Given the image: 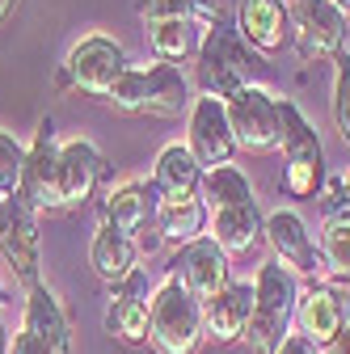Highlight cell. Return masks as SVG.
I'll return each mask as SVG.
<instances>
[{"label": "cell", "mask_w": 350, "mask_h": 354, "mask_svg": "<svg viewBox=\"0 0 350 354\" xmlns=\"http://www.w3.org/2000/svg\"><path fill=\"white\" fill-rule=\"evenodd\" d=\"M279 114H283V190L300 203L317 198L325 190V144L295 102L279 97Z\"/></svg>", "instance_id": "3957f363"}, {"label": "cell", "mask_w": 350, "mask_h": 354, "mask_svg": "<svg viewBox=\"0 0 350 354\" xmlns=\"http://www.w3.org/2000/svg\"><path fill=\"white\" fill-rule=\"evenodd\" d=\"M266 245L275 253L279 266H287L291 274L300 279H317V270H325L321 266V249L308 232V224H304L300 211H275L266 215Z\"/></svg>", "instance_id": "7c38bea8"}, {"label": "cell", "mask_w": 350, "mask_h": 354, "mask_svg": "<svg viewBox=\"0 0 350 354\" xmlns=\"http://www.w3.org/2000/svg\"><path fill=\"white\" fill-rule=\"evenodd\" d=\"M26 177V148L13 140V131H0V194L17 198Z\"/></svg>", "instance_id": "f1b7e54d"}, {"label": "cell", "mask_w": 350, "mask_h": 354, "mask_svg": "<svg viewBox=\"0 0 350 354\" xmlns=\"http://www.w3.org/2000/svg\"><path fill=\"white\" fill-rule=\"evenodd\" d=\"M253 317V283H228L211 304H203V329L215 346L241 342Z\"/></svg>", "instance_id": "ac0fdd59"}, {"label": "cell", "mask_w": 350, "mask_h": 354, "mask_svg": "<svg viewBox=\"0 0 350 354\" xmlns=\"http://www.w3.org/2000/svg\"><path fill=\"white\" fill-rule=\"evenodd\" d=\"M148 321H152V299H148V283L136 270L131 279H122L118 287H110V308H106V333L127 342V346H144L148 342Z\"/></svg>", "instance_id": "9a60e30c"}, {"label": "cell", "mask_w": 350, "mask_h": 354, "mask_svg": "<svg viewBox=\"0 0 350 354\" xmlns=\"http://www.w3.org/2000/svg\"><path fill=\"white\" fill-rule=\"evenodd\" d=\"M199 198L215 211H228V207H245V203H257L253 198V182L237 169V165H220V169H207L203 173V186H199Z\"/></svg>", "instance_id": "d4e9b609"}, {"label": "cell", "mask_w": 350, "mask_h": 354, "mask_svg": "<svg viewBox=\"0 0 350 354\" xmlns=\"http://www.w3.org/2000/svg\"><path fill=\"white\" fill-rule=\"evenodd\" d=\"M169 274L178 279L199 304H211L215 295L232 283V266H228V253L220 245H215L211 236H203V241L182 245L178 253L169 257Z\"/></svg>", "instance_id": "ba28073f"}, {"label": "cell", "mask_w": 350, "mask_h": 354, "mask_svg": "<svg viewBox=\"0 0 350 354\" xmlns=\"http://www.w3.org/2000/svg\"><path fill=\"white\" fill-rule=\"evenodd\" d=\"M152 186L160 190V198H194L203 186V165L194 160V152L186 144H169L156 156Z\"/></svg>", "instance_id": "7402d4cb"}, {"label": "cell", "mask_w": 350, "mask_h": 354, "mask_svg": "<svg viewBox=\"0 0 350 354\" xmlns=\"http://www.w3.org/2000/svg\"><path fill=\"white\" fill-rule=\"evenodd\" d=\"M321 215H325V224H350V173L338 177V182L325 190Z\"/></svg>", "instance_id": "1f68e13d"}, {"label": "cell", "mask_w": 350, "mask_h": 354, "mask_svg": "<svg viewBox=\"0 0 350 354\" xmlns=\"http://www.w3.org/2000/svg\"><path fill=\"white\" fill-rule=\"evenodd\" d=\"M295 17V51L304 64H321V59H338L346 47V30L350 17L333 5V0H304L291 13Z\"/></svg>", "instance_id": "9c48e42d"}, {"label": "cell", "mask_w": 350, "mask_h": 354, "mask_svg": "<svg viewBox=\"0 0 350 354\" xmlns=\"http://www.w3.org/2000/svg\"><path fill=\"white\" fill-rule=\"evenodd\" d=\"M333 5H338V9H342L346 17H350V0H333Z\"/></svg>", "instance_id": "f35d334b"}, {"label": "cell", "mask_w": 350, "mask_h": 354, "mask_svg": "<svg viewBox=\"0 0 350 354\" xmlns=\"http://www.w3.org/2000/svg\"><path fill=\"white\" fill-rule=\"evenodd\" d=\"M148 42H152V55L160 64H182L186 55H199V38H194V21H152L148 26Z\"/></svg>", "instance_id": "484cf974"}, {"label": "cell", "mask_w": 350, "mask_h": 354, "mask_svg": "<svg viewBox=\"0 0 350 354\" xmlns=\"http://www.w3.org/2000/svg\"><path fill=\"white\" fill-rule=\"evenodd\" d=\"M207 329H203V304L178 283L165 279L152 295V321H148V342L160 354H194L203 346Z\"/></svg>", "instance_id": "277c9868"}, {"label": "cell", "mask_w": 350, "mask_h": 354, "mask_svg": "<svg viewBox=\"0 0 350 354\" xmlns=\"http://www.w3.org/2000/svg\"><path fill=\"white\" fill-rule=\"evenodd\" d=\"M283 5H287V9H291V13H295V9H300V5H304V0H283Z\"/></svg>", "instance_id": "ab89813d"}, {"label": "cell", "mask_w": 350, "mask_h": 354, "mask_svg": "<svg viewBox=\"0 0 350 354\" xmlns=\"http://www.w3.org/2000/svg\"><path fill=\"white\" fill-rule=\"evenodd\" d=\"M102 152L89 140H68L59 144V169H55V211H72L98 190L102 177Z\"/></svg>", "instance_id": "4fadbf2b"}, {"label": "cell", "mask_w": 350, "mask_h": 354, "mask_svg": "<svg viewBox=\"0 0 350 354\" xmlns=\"http://www.w3.org/2000/svg\"><path fill=\"white\" fill-rule=\"evenodd\" d=\"M55 169H59V144H55V122L42 118L34 131V144L26 148V177L21 194L34 211H55Z\"/></svg>", "instance_id": "5bb4252c"}, {"label": "cell", "mask_w": 350, "mask_h": 354, "mask_svg": "<svg viewBox=\"0 0 350 354\" xmlns=\"http://www.w3.org/2000/svg\"><path fill=\"white\" fill-rule=\"evenodd\" d=\"M5 261L13 266V279L34 291L42 287V236H38V211L26 198H9V224L0 236Z\"/></svg>", "instance_id": "8fae6325"}, {"label": "cell", "mask_w": 350, "mask_h": 354, "mask_svg": "<svg viewBox=\"0 0 350 354\" xmlns=\"http://www.w3.org/2000/svg\"><path fill=\"white\" fill-rule=\"evenodd\" d=\"M156 236L165 245H190V241H203L207 232V203L194 194V198H160L156 207Z\"/></svg>", "instance_id": "603a6c76"}, {"label": "cell", "mask_w": 350, "mask_h": 354, "mask_svg": "<svg viewBox=\"0 0 350 354\" xmlns=\"http://www.w3.org/2000/svg\"><path fill=\"white\" fill-rule=\"evenodd\" d=\"M321 354H350V325H346V329H342V333H338L325 350H321Z\"/></svg>", "instance_id": "e575fe53"}, {"label": "cell", "mask_w": 350, "mask_h": 354, "mask_svg": "<svg viewBox=\"0 0 350 354\" xmlns=\"http://www.w3.org/2000/svg\"><path fill=\"white\" fill-rule=\"evenodd\" d=\"M228 106V122H232V136L237 148L245 152H275L283 144V114H279V97L261 84H245L237 97L224 102Z\"/></svg>", "instance_id": "8992f818"}, {"label": "cell", "mask_w": 350, "mask_h": 354, "mask_svg": "<svg viewBox=\"0 0 350 354\" xmlns=\"http://www.w3.org/2000/svg\"><path fill=\"white\" fill-rule=\"evenodd\" d=\"M211 232H215L211 241L220 245L228 257H232V253H249L257 241H266V215L257 211V203L228 207V211H215Z\"/></svg>", "instance_id": "cb8c5ba5"}, {"label": "cell", "mask_w": 350, "mask_h": 354, "mask_svg": "<svg viewBox=\"0 0 350 354\" xmlns=\"http://www.w3.org/2000/svg\"><path fill=\"white\" fill-rule=\"evenodd\" d=\"M140 249H136V241L131 236H122V232H114L110 224H102L98 232H93V245H89V266H93V274L106 283V287H118L122 279H131L140 270Z\"/></svg>", "instance_id": "ffe728a7"}, {"label": "cell", "mask_w": 350, "mask_h": 354, "mask_svg": "<svg viewBox=\"0 0 350 354\" xmlns=\"http://www.w3.org/2000/svg\"><path fill=\"white\" fill-rule=\"evenodd\" d=\"M295 299H300V274H291L275 257L261 261L253 274V317L245 329L249 354H279V346L291 337L295 325Z\"/></svg>", "instance_id": "6da1fadb"}, {"label": "cell", "mask_w": 350, "mask_h": 354, "mask_svg": "<svg viewBox=\"0 0 350 354\" xmlns=\"http://www.w3.org/2000/svg\"><path fill=\"white\" fill-rule=\"evenodd\" d=\"M237 9L241 0H190V21L207 30H224L228 21L237 26Z\"/></svg>", "instance_id": "4dcf8cb0"}, {"label": "cell", "mask_w": 350, "mask_h": 354, "mask_svg": "<svg viewBox=\"0 0 350 354\" xmlns=\"http://www.w3.org/2000/svg\"><path fill=\"white\" fill-rule=\"evenodd\" d=\"M346 325H350V291L342 283H325V279H300L295 329L325 350Z\"/></svg>", "instance_id": "52a82bcc"}, {"label": "cell", "mask_w": 350, "mask_h": 354, "mask_svg": "<svg viewBox=\"0 0 350 354\" xmlns=\"http://www.w3.org/2000/svg\"><path fill=\"white\" fill-rule=\"evenodd\" d=\"M279 354H321V346H317V342H308L304 333H291V337L279 346Z\"/></svg>", "instance_id": "836d02e7"}, {"label": "cell", "mask_w": 350, "mask_h": 354, "mask_svg": "<svg viewBox=\"0 0 350 354\" xmlns=\"http://www.w3.org/2000/svg\"><path fill=\"white\" fill-rule=\"evenodd\" d=\"M5 224H9V198L0 194V236H5Z\"/></svg>", "instance_id": "74e56055"}, {"label": "cell", "mask_w": 350, "mask_h": 354, "mask_svg": "<svg viewBox=\"0 0 350 354\" xmlns=\"http://www.w3.org/2000/svg\"><path fill=\"white\" fill-rule=\"evenodd\" d=\"M333 122H338V136L350 144V55L342 51L333 59Z\"/></svg>", "instance_id": "f546056e"}, {"label": "cell", "mask_w": 350, "mask_h": 354, "mask_svg": "<svg viewBox=\"0 0 350 354\" xmlns=\"http://www.w3.org/2000/svg\"><path fill=\"white\" fill-rule=\"evenodd\" d=\"M140 17L152 26V21H182L190 17V0H140Z\"/></svg>", "instance_id": "d6a6232c"}, {"label": "cell", "mask_w": 350, "mask_h": 354, "mask_svg": "<svg viewBox=\"0 0 350 354\" xmlns=\"http://www.w3.org/2000/svg\"><path fill=\"white\" fill-rule=\"evenodd\" d=\"M21 329H26L30 337H38L51 354H72V325H68V313H64V304L55 299L51 287L26 291Z\"/></svg>", "instance_id": "d6986e66"}, {"label": "cell", "mask_w": 350, "mask_h": 354, "mask_svg": "<svg viewBox=\"0 0 350 354\" xmlns=\"http://www.w3.org/2000/svg\"><path fill=\"white\" fill-rule=\"evenodd\" d=\"M144 76H148V114H156V118L190 114L194 93H190V80H186V72L178 64H160L156 59V64L144 68Z\"/></svg>", "instance_id": "44dd1931"}, {"label": "cell", "mask_w": 350, "mask_h": 354, "mask_svg": "<svg viewBox=\"0 0 350 354\" xmlns=\"http://www.w3.org/2000/svg\"><path fill=\"white\" fill-rule=\"evenodd\" d=\"M237 34L249 42L253 51L270 55V51H283L295 38V17H291V9L283 5V0H241Z\"/></svg>", "instance_id": "2e32d148"}, {"label": "cell", "mask_w": 350, "mask_h": 354, "mask_svg": "<svg viewBox=\"0 0 350 354\" xmlns=\"http://www.w3.org/2000/svg\"><path fill=\"white\" fill-rule=\"evenodd\" d=\"M127 68H131L127 51L114 38L89 34L68 51L64 72H59V88H80V93H89V97H110V88L118 84V76Z\"/></svg>", "instance_id": "5b68a950"}, {"label": "cell", "mask_w": 350, "mask_h": 354, "mask_svg": "<svg viewBox=\"0 0 350 354\" xmlns=\"http://www.w3.org/2000/svg\"><path fill=\"white\" fill-rule=\"evenodd\" d=\"M186 148L194 152L203 173L220 169V165H232L237 136H232V122H228V106L220 97H194L190 122H186Z\"/></svg>", "instance_id": "30bf717a"}, {"label": "cell", "mask_w": 350, "mask_h": 354, "mask_svg": "<svg viewBox=\"0 0 350 354\" xmlns=\"http://www.w3.org/2000/svg\"><path fill=\"white\" fill-rule=\"evenodd\" d=\"M317 249H321V266L329 283L350 287V224H325Z\"/></svg>", "instance_id": "4316f807"}, {"label": "cell", "mask_w": 350, "mask_h": 354, "mask_svg": "<svg viewBox=\"0 0 350 354\" xmlns=\"http://www.w3.org/2000/svg\"><path fill=\"white\" fill-rule=\"evenodd\" d=\"M106 102L122 114H148V76H144V68H127Z\"/></svg>", "instance_id": "83f0119b"}, {"label": "cell", "mask_w": 350, "mask_h": 354, "mask_svg": "<svg viewBox=\"0 0 350 354\" xmlns=\"http://www.w3.org/2000/svg\"><path fill=\"white\" fill-rule=\"evenodd\" d=\"M156 207H160V190L152 182H127V186L106 194V203H102L106 219H102V224H110L114 232L136 241L140 232H148L156 224Z\"/></svg>", "instance_id": "e0dca14e"}, {"label": "cell", "mask_w": 350, "mask_h": 354, "mask_svg": "<svg viewBox=\"0 0 350 354\" xmlns=\"http://www.w3.org/2000/svg\"><path fill=\"white\" fill-rule=\"evenodd\" d=\"M0 308H5V287H0ZM9 329H5V321H0V354H9Z\"/></svg>", "instance_id": "d590c367"}, {"label": "cell", "mask_w": 350, "mask_h": 354, "mask_svg": "<svg viewBox=\"0 0 350 354\" xmlns=\"http://www.w3.org/2000/svg\"><path fill=\"white\" fill-rule=\"evenodd\" d=\"M13 9H17V0H0V26L13 17Z\"/></svg>", "instance_id": "8d00e7d4"}, {"label": "cell", "mask_w": 350, "mask_h": 354, "mask_svg": "<svg viewBox=\"0 0 350 354\" xmlns=\"http://www.w3.org/2000/svg\"><path fill=\"white\" fill-rule=\"evenodd\" d=\"M261 76H270V64L261 51H253L249 42L237 34V26L228 30H207L199 38V88L203 97H237L245 84H257Z\"/></svg>", "instance_id": "7a4b0ae2"}]
</instances>
